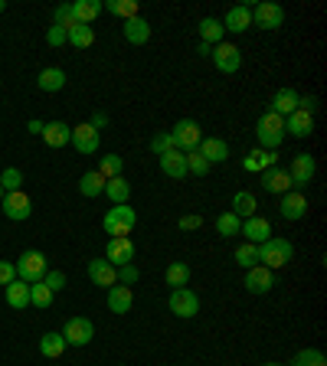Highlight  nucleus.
Wrapping results in <instances>:
<instances>
[{"label":"nucleus","mask_w":327,"mask_h":366,"mask_svg":"<svg viewBox=\"0 0 327 366\" xmlns=\"http://www.w3.org/2000/svg\"><path fill=\"white\" fill-rule=\"evenodd\" d=\"M291 255H295V245L288 239H281V235H272V239H265L258 245V265H265L268 272L285 268L291 262Z\"/></svg>","instance_id":"f257e3e1"},{"label":"nucleus","mask_w":327,"mask_h":366,"mask_svg":"<svg viewBox=\"0 0 327 366\" xmlns=\"http://www.w3.org/2000/svg\"><path fill=\"white\" fill-rule=\"evenodd\" d=\"M256 141L265 151H278L281 141H285V118L275 115V111H262L256 121Z\"/></svg>","instance_id":"f03ea898"},{"label":"nucleus","mask_w":327,"mask_h":366,"mask_svg":"<svg viewBox=\"0 0 327 366\" xmlns=\"http://www.w3.org/2000/svg\"><path fill=\"white\" fill-rule=\"evenodd\" d=\"M134 226H138V213H134L128 203H121V206H111V210L105 213V219H101V229H105V235H109V239L131 235Z\"/></svg>","instance_id":"7ed1b4c3"},{"label":"nucleus","mask_w":327,"mask_h":366,"mask_svg":"<svg viewBox=\"0 0 327 366\" xmlns=\"http://www.w3.org/2000/svg\"><path fill=\"white\" fill-rule=\"evenodd\" d=\"M16 265V278L26 281V285H33V281H43V275L49 272L46 268V255L39 249H26L24 255H20V262H14Z\"/></svg>","instance_id":"20e7f679"},{"label":"nucleus","mask_w":327,"mask_h":366,"mask_svg":"<svg viewBox=\"0 0 327 366\" xmlns=\"http://www.w3.org/2000/svg\"><path fill=\"white\" fill-rule=\"evenodd\" d=\"M171 141H173V148L177 151H193V148H200V141H203V128H200V121H193V118H180L177 125H173V131H171Z\"/></svg>","instance_id":"39448f33"},{"label":"nucleus","mask_w":327,"mask_h":366,"mask_svg":"<svg viewBox=\"0 0 327 366\" xmlns=\"http://www.w3.org/2000/svg\"><path fill=\"white\" fill-rule=\"evenodd\" d=\"M167 307L171 314H177L180 320H190L200 314V295L193 288H173L171 298H167Z\"/></svg>","instance_id":"423d86ee"},{"label":"nucleus","mask_w":327,"mask_h":366,"mask_svg":"<svg viewBox=\"0 0 327 366\" xmlns=\"http://www.w3.org/2000/svg\"><path fill=\"white\" fill-rule=\"evenodd\" d=\"M314 171H318V161H314L311 154H295V157H291V167H288L291 190L304 193V187L314 180Z\"/></svg>","instance_id":"0eeeda50"},{"label":"nucleus","mask_w":327,"mask_h":366,"mask_svg":"<svg viewBox=\"0 0 327 366\" xmlns=\"http://www.w3.org/2000/svg\"><path fill=\"white\" fill-rule=\"evenodd\" d=\"M63 340L66 347H86L95 340V324L89 317H69L63 327Z\"/></svg>","instance_id":"6e6552de"},{"label":"nucleus","mask_w":327,"mask_h":366,"mask_svg":"<svg viewBox=\"0 0 327 366\" xmlns=\"http://www.w3.org/2000/svg\"><path fill=\"white\" fill-rule=\"evenodd\" d=\"M252 24H256L258 30H281V24H285V7L272 4V0H262V4H256V10H252Z\"/></svg>","instance_id":"1a4fd4ad"},{"label":"nucleus","mask_w":327,"mask_h":366,"mask_svg":"<svg viewBox=\"0 0 327 366\" xmlns=\"http://www.w3.org/2000/svg\"><path fill=\"white\" fill-rule=\"evenodd\" d=\"M0 206H4V216L14 219V223H24V219L33 216V203L30 196L24 193V190H14V193H4V200H0Z\"/></svg>","instance_id":"9d476101"},{"label":"nucleus","mask_w":327,"mask_h":366,"mask_svg":"<svg viewBox=\"0 0 327 366\" xmlns=\"http://www.w3.org/2000/svg\"><path fill=\"white\" fill-rule=\"evenodd\" d=\"M213 63H216L219 72H226V76H233V72L242 69V49L233 46V43H219V46H213Z\"/></svg>","instance_id":"9b49d317"},{"label":"nucleus","mask_w":327,"mask_h":366,"mask_svg":"<svg viewBox=\"0 0 327 366\" xmlns=\"http://www.w3.org/2000/svg\"><path fill=\"white\" fill-rule=\"evenodd\" d=\"M105 262H111L115 268L121 265H131L134 262V242L128 239V235H121V239H109V245H105Z\"/></svg>","instance_id":"f8f14e48"},{"label":"nucleus","mask_w":327,"mask_h":366,"mask_svg":"<svg viewBox=\"0 0 327 366\" xmlns=\"http://www.w3.org/2000/svg\"><path fill=\"white\" fill-rule=\"evenodd\" d=\"M272 167H278V151L252 148L249 154L242 157V171H249V173H265V171H272Z\"/></svg>","instance_id":"ddd939ff"},{"label":"nucleus","mask_w":327,"mask_h":366,"mask_svg":"<svg viewBox=\"0 0 327 366\" xmlns=\"http://www.w3.org/2000/svg\"><path fill=\"white\" fill-rule=\"evenodd\" d=\"M99 141H101V134L86 121V125L72 128V141H69V144L79 151V154H99Z\"/></svg>","instance_id":"4468645a"},{"label":"nucleus","mask_w":327,"mask_h":366,"mask_svg":"<svg viewBox=\"0 0 327 366\" xmlns=\"http://www.w3.org/2000/svg\"><path fill=\"white\" fill-rule=\"evenodd\" d=\"M226 33H246L252 26V7L249 4H236V7L226 10V16L219 20Z\"/></svg>","instance_id":"2eb2a0df"},{"label":"nucleus","mask_w":327,"mask_h":366,"mask_svg":"<svg viewBox=\"0 0 327 366\" xmlns=\"http://www.w3.org/2000/svg\"><path fill=\"white\" fill-rule=\"evenodd\" d=\"M281 219H288V223H298V219L308 216V196L298 193V190H288V193L281 196V206H278Z\"/></svg>","instance_id":"dca6fc26"},{"label":"nucleus","mask_w":327,"mask_h":366,"mask_svg":"<svg viewBox=\"0 0 327 366\" xmlns=\"http://www.w3.org/2000/svg\"><path fill=\"white\" fill-rule=\"evenodd\" d=\"M239 235H246V242H252V245H262L265 239H272V223L265 216H249L242 219Z\"/></svg>","instance_id":"f3484780"},{"label":"nucleus","mask_w":327,"mask_h":366,"mask_svg":"<svg viewBox=\"0 0 327 366\" xmlns=\"http://www.w3.org/2000/svg\"><path fill=\"white\" fill-rule=\"evenodd\" d=\"M275 288V272H268L265 265H256L246 272V291L249 295H268Z\"/></svg>","instance_id":"a211bd4d"},{"label":"nucleus","mask_w":327,"mask_h":366,"mask_svg":"<svg viewBox=\"0 0 327 366\" xmlns=\"http://www.w3.org/2000/svg\"><path fill=\"white\" fill-rule=\"evenodd\" d=\"M89 278L99 288H111V285H118V268L111 262H105V258H92L89 262Z\"/></svg>","instance_id":"6ab92c4d"},{"label":"nucleus","mask_w":327,"mask_h":366,"mask_svg":"<svg viewBox=\"0 0 327 366\" xmlns=\"http://www.w3.org/2000/svg\"><path fill=\"white\" fill-rule=\"evenodd\" d=\"M285 134H291V138H311L314 134V115L295 108L288 118H285Z\"/></svg>","instance_id":"aec40b11"},{"label":"nucleus","mask_w":327,"mask_h":366,"mask_svg":"<svg viewBox=\"0 0 327 366\" xmlns=\"http://www.w3.org/2000/svg\"><path fill=\"white\" fill-rule=\"evenodd\" d=\"M39 138L46 141V148H66V144L72 141V128L66 125V121H46Z\"/></svg>","instance_id":"412c9836"},{"label":"nucleus","mask_w":327,"mask_h":366,"mask_svg":"<svg viewBox=\"0 0 327 366\" xmlns=\"http://www.w3.org/2000/svg\"><path fill=\"white\" fill-rule=\"evenodd\" d=\"M262 187H265V193L285 196V193L291 190V177H288V171H281V167H272V171H265V173H262Z\"/></svg>","instance_id":"4be33fe9"},{"label":"nucleus","mask_w":327,"mask_h":366,"mask_svg":"<svg viewBox=\"0 0 327 366\" xmlns=\"http://www.w3.org/2000/svg\"><path fill=\"white\" fill-rule=\"evenodd\" d=\"M157 161H161V171L167 173L171 180H183V177H187V157H183V151L173 148V151H167V154H161Z\"/></svg>","instance_id":"5701e85b"},{"label":"nucleus","mask_w":327,"mask_h":366,"mask_svg":"<svg viewBox=\"0 0 327 366\" xmlns=\"http://www.w3.org/2000/svg\"><path fill=\"white\" fill-rule=\"evenodd\" d=\"M134 307V291L125 285H111L109 288V311L111 314H131Z\"/></svg>","instance_id":"b1692460"},{"label":"nucleus","mask_w":327,"mask_h":366,"mask_svg":"<svg viewBox=\"0 0 327 366\" xmlns=\"http://www.w3.org/2000/svg\"><path fill=\"white\" fill-rule=\"evenodd\" d=\"M196 151H200V154L210 161V167H213V164H223V161H229V144H226L223 138H203Z\"/></svg>","instance_id":"393cba45"},{"label":"nucleus","mask_w":327,"mask_h":366,"mask_svg":"<svg viewBox=\"0 0 327 366\" xmlns=\"http://www.w3.org/2000/svg\"><path fill=\"white\" fill-rule=\"evenodd\" d=\"M69 7H72V20L82 24V26H92L95 20H99V14H101L99 0H72Z\"/></svg>","instance_id":"a878e982"},{"label":"nucleus","mask_w":327,"mask_h":366,"mask_svg":"<svg viewBox=\"0 0 327 366\" xmlns=\"http://www.w3.org/2000/svg\"><path fill=\"white\" fill-rule=\"evenodd\" d=\"M125 39L131 43V46H144L151 39V24L144 20V16H131V20H125Z\"/></svg>","instance_id":"bb28decb"},{"label":"nucleus","mask_w":327,"mask_h":366,"mask_svg":"<svg viewBox=\"0 0 327 366\" xmlns=\"http://www.w3.org/2000/svg\"><path fill=\"white\" fill-rule=\"evenodd\" d=\"M298 98H301V95H298L295 88H278V92H275V98H272V108H268V111H275V115H281V118H288L291 111L298 108Z\"/></svg>","instance_id":"cd10ccee"},{"label":"nucleus","mask_w":327,"mask_h":366,"mask_svg":"<svg viewBox=\"0 0 327 366\" xmlns=\"http://www.w3.org/2000/svg\"><path fill=\"white\" fill-rule=\"evenodd\" d=\"M223 36H226V30H223V24H219L216 16H203L200 20V43H206V46H219Z\"/></svg>","instance_id":"c85d7f7f"},{"label":"nucleus","mask_w":327,"mask_h":366,"mask_svg":"<svg viewBox=\"0 0 327 366\" xmlns=\"http://www.w3.org/2000/svg\"><path fill=\"white\" fill-rule=\"evenodd\" d=\"M36 86H39V92H59V88H66V72L59 66H49V69L39 72Z\"/></svg>","instance_id":"c756f323"},{"label":"nucleus","mask_w":327,"mask_h":366,"mask_svg":"<svg viewBox=\"0 0 327 366\" xmlns=\"http://www.w3.org/2000/svg\"><path fill=\"white\" fill-rule=\"evenodd\" d=\"M7 304L14 307V311H24L26 304H30V285L20 278H14L7 285Z\"/></svg>","instance_id":"7c9ffc66"},{"label":"nucleus","mask_w":327,"mask_h":366,"mask_svg":"<svg viewBox=\"0 0 327 366\" xmlns=\"http://www.w3.org/2000/svg\"><path fill=\"white\" fill-rule=\"evenodd\" d=\"M39 353L46 360H59L66 353V340H63V334H56V330H49V334H43L39 337Z\"/></svg>","instance_id":"2f4dec72"},{"label":"nucleus","mask_w":327,"mask_h":366,"mask_svg":"<svg viewBox=\"0 0 327 366\" xmlns=\"http://www.w3.org/2000/svg\"><path fill=\"white\" fill-rule=\"evenodd\" d=\"M105 196H109L115 206H121V203H128V196H131V183H128L125 177L105 180Z\"/></svg>","instance_id":"473e14b6"},{"label":"nucleus","mask_w":327,"mask_h":366,"mask_svg":"<svg viewBox=\"0 0 327 366\" xmlns=\"http://www.w3.org/2000/svg\"><path fill=\"white\" fill-rule=\"evenodd\" d=\"M164 281H167V288H187L190 265H187V262H171V265H167V272H164Z\"/></svg>","instance_id":"72a5a7b5"},{"label":"nucleus","mask_w":327,"mask_h":366,"mask_svg":"<svg viewBox=\"0 0 327 366\" xmlns=\"http://www.w3.org/2000/svg\"><path fill=\"white\" fill-rule=\"evenodd\" d=\"M233 213L239 219H249V216H258V200L252 193H246V190H239V193L233 196Z\"/></svg>","instance_id":"f704fd0d"},{"label":"nucleus","mask_w":327,"mask_h":366,"mask_svg":"<svg viewBox=\"0 0 327 366\" xmlns=\"http://www.w3.org/2000/svg\"><path fill=\"white\" fill-rule=\"evenodd\" d=\"M79 193H82V196H99V193H105V177H101L99 171L82 173V177H79Z\"/></svg>","instance_id":"c9c22d12"},{"label":"nucleus","mask_w":327,"mask_h":366,"mask_svg":"<svg viewBox=\"0 0 327 366\" xmlns=\"http://www.w3.org/2000/svg\"><path fill=\"white\" fill-rule=\"evenodd\" d=\"M66 43H72L76 49H89L95 43V30H92V26L76 24L72 30H66Z\"/></svg>","instance_id":"e433bc0d"},{"label":"nucleus","mask_w":327,"mask_h":366,"mask_svg":"<svg viewBox=\"0 0 327 366\" xmlns=\"http://www.w3.org/2000/svg\"><path fill=\"white\" fill-rule=\"evenodd\" d=\"M239 229H242V219L236 216L233 210H229V213H219V216H216V233L223 235V239H233V235H239Z\"/></svg>","instance_id":"4c0bfd02"},{"label":"nucleus","mask_w":327,"mask_h":366,"mask_svg":"<svg viewBox=\"0 0 327 366\" xmlns=\"http://www.w3.org/2000/svg\"><path fill=\"white\" fill-rule=\"evenodd\" d=\"M233 258H236V265H242L246 272H249V268L258 265V245H252V242H242L239 249H236Z\"/></svg>","instance_id":"58836bf2"},{"label":"nucleus","mask_w":327,"mask_h":366,"mask_svg":"<svg viewBox=\"0 0 327 366\" xmlns=\"http://www.w3.org/2000/svg\"><path fill=\"white\" fill-rule=\"evenodd\" d=\"M53 291L46 288V285H43V281H33L30 285V304L33 307H43V311H46V307H53Z\"/></svg>","instance_id":"ea45409f"},{"label":"nucleus","mask_w":327,"mask_h":366,"mask_svg":"<svg viewBox=\"0 0 327 366\" xmlns=\"http://www.w3.org/2000/svg\"><path fill=\"white\" fill-rule=\"evenodd\" d=\"M121 171H125V161H121L118 154H105V157L99 161V173H101L105 180L121 177Z\"/></svg>","instance_id":"a19ab883"},{"label":"nucleus","mask_w":327,"mask_h":366,"mask_svg":"<svg viewBox=\"0 0 327 366\" xmlns=\"http://www.w3.org/2000/svg\"><path fill=\"white\" fill-rule=\"evenodd\" d=\"M0 190H4V193L24 190V171H20V167H7V171L0 173Z\"/></svg>","instance_id":"79ce46f5"},{"label":"nucleus","mask_w":327,"mask_h":366,"mask_svg":"<svg viewBox=\"0 0 327 366\" xmlns=\"http://www.w3.org/2000/svg\"><path fill=\"white\" fill-rule=\"evenodd\" d=\"M288 366H327V357L321 350H314V347H308V350H298Z\"/></svg>","instance_id":"37998d69"},{"label":"nucleus","mask_w":327,"mask_h":366,"mask_svg":"<svg viewBox=\"0 0 327 366\" xmlns=\"http://www.w3.org/2000/svg\"><path fill=\"white\" fill-rule=\"evenodd\" d=\"M187 173H193V177H206V173H210V161H206V157L200 154V151H187Z\"/></svg>","instance_id":"c03bdc74"},{"label":"nucleus","mask_w":327,"mask_h":366,"mask_svg":"<svg viewBox=\"0 0 327 366\" xmlns=\"http://www.w3.org/2000/svg\"><path fill=\"white\" fill-rule=\"evenodd\" d=\"M105 10H111L115 16H125V20H131V16H138V0H109L105 4Z\"/></svg>","instance_id":"a18cd8bd"},{"label":"nucleus","mask_w":327,"mask_h":366,"mask_svg":"<svg viewBox=\"0 0 327 366\" xmlns=\"http://www.w3.org/2000/svg\"><path fill=\"white\" fill-rule=\"evenodd\" d=\"M53 26H63V30H72V26H76L69 4H59V7L53 10Z\"/></svg>","instance_id":"49530a36"},{"label":"nucleus","mask_w":327,"mask_h":366,"mask_svg":"<svg viewBox=\"0 0 327 366\" xmlns=\"http://www.w3.org/2000/svg\"><path fill=\"white\" fill-rule=\"evenodd\" d=\"M167 151H173V141H171V131H161L151 138V154H167Z\"/></svg>","instance_id":"de8ad7c7"},{"label":"nucleus","mask_w":327,"mask_h":366,"mask_svg":"<svg viewBox=\"0 0 327 366\" xmlns=\"http://www.w3.org/2000/svg\"><path fill=\"white\" fill-rule=\"evenodd\" d=\"M43 285H46L53 295H56V291H63V288H66V272H59V268L46 272V275H43Z\"/></svg>","instance_id":"09e8293b"},{"label":"nucleus","mask_w":327,"mask_h":366,"mask_svg":"<svg viewBox=\"0 0 327 366\" xmlns=\"http://www.w3.org/2000/svg\"><path fill=\"white\" fill-rule=\"evenodd\" d=\"M141 278V272L134 268V262L131 265H121L118 268V285H125V288H134V281Z\"/></svg>","instance_id":"8fccbe9b"},{"label":"nucleus","mask_w":327,"mask_h":366,"mask_svg":"<svg viewBox=\"0 0 327 366\" xmlns=\"http://www.w3.org/2000/svg\"><path fill=\"white\" fill-rule=\"evenodd\" d=\"M46 43L53 49L63 46V43H66V30H63V26H49V30H46Z\"/></svg>","instance_id":"3c124183"},{"label":"nucleus","mask_w":327,"mask_h":366,"mask_svg":"<svg viewBox=\"0 0 327 366\" xmlns=\"http://www.w3.org/2000/svg\"><path fill=\"white\" fill-rule=\"evenodd\" d=\"M200 226H203V216H193V213L177 219V229H183V233H193V229H200Z\"/></svg>","instance_id":"603ef678"},{"label":"nucleus","mask_w":327,"mask_h":366,"mask_svg":"<svg viewBox=\"0 0 327 366\" xmlns=\"http://www.w3.org/2000/svg\"><path fill=\"white\" fill-rule=\"evenodd\" d=\"M14 278H16V265H14V262H0V285L7 288Z\"/></svg>","instance_id":"864d4df0"},{"label":"nucleus","mask_w":327,"mask_h":366,"mask_svg":"<svg viewBox=\"0 0 327 366\" xmlns=\"http://www.w3.org/2000/svg\"><path fill=\"white\" fill-rule=\"evenodd\" d=\"M298 108L314 115V111H318V98H314V95H304V98H298Z\"/></svg>","instance_id":"5fc2aeb1"},{"label":"nucleus","mask_w":327,"mask_h":366,"mask_svg":"<svg viewBox=\"0 0 327 366\" xmlns=\"http://www.w3.org/2000/svg\"><path fill=\"white\" fill-rule=\"evenodd\" d=\"M89 125H92L95 131L101 134V128L109 125V115H105V111H92V118H89Z\"/></svg>","instance_id":"6e6d98bb"},{"label":"nucleus","mask_w":327,"mask_h":366,"mask_svg":"<svg viewBox=\"0 0 327 366\" xmlns=\"http://www.w3.org/2000/svg\"><path fill=\"white\" fill-rule=\"evenodd\" d=\"M26 128H30V134H43V121H36V118H33Z\"/></svg>","instance_id":"4d7b16f0"},{"label":"nucleus","mask_w":327,"mask_h":366,"mask_svg":"<svg viewBox=\"0 0 327 366\" xmlns=\"http://www.w3.org/2000/svg\"><path fill=\"white\" fill-rule=\"evenodd\" d=\"M196 53H200V56H210V53H213V46H206V43H200V46H196Z\"/></svg>","instance_id":"13d9d810"},{"label":"nucleus","mask_w":327,"mask_h":366,"mask_svg":"<svg viewBox=\"0 0 327 366\" xmlns=\"http://www.w3.org/2000/svg\"><path fill=\"white\" fill-rule=\"evenodd\" d=\"M262 366H285V363H275V360H268V363H262Z\"/></svg>","instance_id":"bf43d9fd"},{"label":"nucleus","mask_w":327,"mask_h":366,"mask_svg":"<svg viewBox=\"0 0 327 366\" xmlns=\"http://www.w3.org/2000/svg\"><path fill=\"white\" fill-rule=\"evenodd\" d=\"M4 10H7V0H0V14H4Z\"/></svg>","instance_id":"052dcab7"},{"label":"nucleus","mask_w":327,"mask_h":366,"mask_svg":"<svg viewBox=\"0 0 327 366\" xmlns=\"http://www.w3.org/2000/svg\"><path fill=\"white\" fill-rule=\"evenodd\" d=\"M0 200H4V190H0Z\"/></svg>","instance_id":"680f3d73"}]
</instances>
